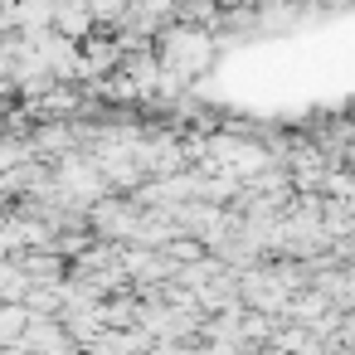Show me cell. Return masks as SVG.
<instances>
[{"instance_id": "obj_6", "label": "cell", "mask_w": 355, "mask_h": 355, "mask_svg": "<svg viewBox=\"0 0 355 355\" xmlns=\"http://www.w3.org/2000/svg\"><path fill=\"white\" fill-rule=\"evenodd\" d=\"M49 30L69 35V40H83L93 30V10L88 0H49Z\"/></svg>"}, {"instance_id": "obj_9", "label": "cell", "mask_w": 355, "mask_h": 355, "mask_svg": "<svg viewBox=\"0 0 355 355\" xmlns=\"http://www.w3.org/2000/svg\"><path fill=\"white\" fill-rule=\"evenodd\" d=\"M122 6H127V0H88V10H93V25H112V20L122 15Z\"/></svg>"}, {"instance_id": "obj_4", "label": "cell", "mask_w": 355, "mask_h": 355, "mask_svg": "<svg viewBox=\"0 0 355 355\" xmlns=\"http://www.w3.org/2000/svg\"><path fill=\"white\" fill-rule=\"evenodd\" d=\"M15 263H20V272L30 277V282H59L64 272H69V258L59 253V248H20V253H10Z\"/></svg>"}, {"instance_id": "obj_10", "label": "cell", "mask_w": 355, "mask_h": 355, "mask_svg": "<svg viewBox=\"0 0 355 355\" xmlns=\"http://www.w3.org/2000/svg\"><path fill=\"white\" fill-rule=\"evenodd\" d=\"M171 6H175V0H171Z\"/></svg>"}, {"instance_id": "obj_7", "label": "cell", "mask_w": 355, "mask_h": 355, "mask_svg": "<svg viewBox=\"0 0 355 355\" xmlns=\"http://www.w3.org/2000/svg\"><path fill=\"white\" fill-rule=\"evenodd\" d=\"M321 229L336 239V234H355V205L340 200V195H321Z\"/></svg>"}, {"instance_id": "obj_3", "label": "cell", "mask_w": 355, "mask_h": 355, "mask_svg": "<svg viewBox=\"0 0 355 355\" xmlns=\"http://www.w3.org/2000/svg\"><path fill=\"white\" fill-rule=\"evenodd\" d=\"M137 219H141V205H137L132 195H117V190H107V195H98V200L88 205V234H93V239L127 243L132 229H137Z\"/></svg>"}, {"instance_id": "obj_5", "label": "cell", "mask_w": 355, "mask_h": 355, "mask_svg": "<svg viewBox=\"0 0 355 355\" xmlns=\"http://www.w3.org/2000/svg\"><path fill=\"white\" fill-rule=\"evenodd\" d=\"M15 345L20 350H73V336L59 326V316H30Z\"/></svg>"}, {"instance_id": "obj_2", "label": "cell", "mask_w": 355, "mask_h": 355, "mask_svg": "<svg viewBox=\"0 0 355 355\" xmlns=\"http://www.w3.org/2000/svg\"><path fill=\"white\" fill-rule=\"evenodd\" d=\"M287 297H292V287L282 282V272H277V258H258V263L239 268V302H243V306H253V311H268V316H282Z\"/></svg>"}, {"instance_id": "obj_1", "label": "cell", "mask_w": 355, "mask_h": 355, "mask_svg": "<svg viewBox=\"0 0 355 355\" xmlns=\"http://www.w3.org/2000/svg\"><path fill=\"white\" fill-rule=\"evenodd\" d=\"M151 49H156L161 69H171V73H180L185 83H195V78H200V73L214 64V54H219V40H214L209 30H200V25L166 20V25L151 35Z\"/></svg>"}, {"instance_id": "obj_8", "label": "cell", "mask_w": 355, "mask_h": 355, "mask_svg": "<svg viewBox=\"0 0 355 355\" xmlns=\"http://www.w3.org/2000/svg\"><path fill=\"white\" fill-rule=\"evenodd\" d=\"M25 321H30L25 302H0V345H15L20 331H25Z\"/></svg>"}]
</instances>
